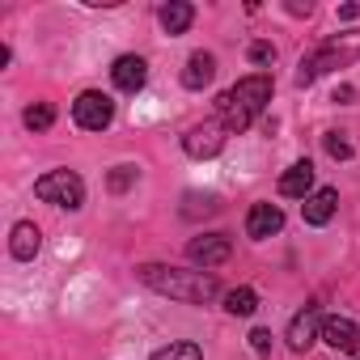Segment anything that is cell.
<instances>
[{"mask_svg": "<svg viewBox=\"0 0 360 360\" xmlns=\"http://www.w3.org/2000/svg\"><path fill=\"white\" fill-rule=\"evenodd\" d=\"M140 280L153 292H165L174 301H191V305H204V301H212L221 292L212 271H178V267H165V263H144Z\"/></svg>", "mask_w": 360, "mask_h": 360, "instance_id": "1", "label": "cell"}, {"mask_svg": "<svg viewBox=\"0 0 360 360\" xmlns=\"http://www.w3.org/2000/svg\"><path fill=\"white\" fill-rule=\"evenodd\" d=\"M267 102H271V77H263V72H255V77H242L233 89H225L221 94V102H217V119L225 123V131H246L263 110H267Z\"/></svg>", "mask_w": 360, "mask_h": 360, "instance_id": "2", "label": "cell"}, {"mask_svg": "<svg viewBox=\"0 0 360 360\" xmlns=\"http://www.w3.org/2000/svg\"><path fill=\"white\" fill-rule=\"evenodd\" d=\"M34 195H39L43 204H56V208L77 212V208L85 204V183H81L72 169H51V174H43L39 183H34Z\"/></svg>", "mask_w": 360, "mask_h": 360, "instance_id": "3", "label": "cell"}, {"mask_svg": "<svg viewBox=\"0 0 360 360\" xmlns=\"http://www.w3.org/2000/svg\"><path fill=\"white\" fill-rule=\"evenodd\" d=\"M72 119H77V127H85V131H106L110 119H115V102H110L106 94H98V89H85V94H77V102H72Z\"/></svg>", "mask_w": 360, "mask_h": 360, "instance_id": "4", "label": "cell"}, {"mask_svg": "<svg viewBox=\"0 0 360 360\" xmlns=\"http://www.w3.org/2000/svg\"><path fill=\"white\" fill-rule=\"evenodd\" d=\"M183 148H187V157H217L221 148H225V123L221 119H208V123H200V127H191L187 136H183Z\"/></svg>", "mask_w": 360, "mask_h": 360, "instance_id": "5", "label": "cell"}, {"mask_svg": "<svg viewBox=\"0 0 360 360\" xmlns=\"http://www.w3.org/2000/svg\"><path fill=\"white\" fill-rule=\"evenodd\" d=\"M229 255H233V242H229L225 233H204V238H195V242L187 246V259H191L195 267H204V271L229 263Z\"/></svg>", "mask_w": 360, "mask_h": 360, "instance_id": "6", "label": "cell"}, {"mask_svg": "<svg viewBox=\"0 0 360 360\" xmlns=\"http://www.w3.org/2000/svg\"><path fill=\"white\" fill-rule=\"evenodd\" d=\"M322 322H326L322 309H318V305H305V309L288 322V347H292V352H309V347L322 339Z\"/></svg>", "mask_w": 360, "mask_h": 360, "instance_id": "7", "label": "cell"}, {"mask_svg": "<svg viewBox=\"0 0 360 360\" xmlns=\"http://www.w3.org/2000/svg\"><path fill=\"white\" fill-rule=\"evenodd\" d=\"M322 339L335 347V352H347L352 360H360V326L352 318H326L322 322Z\"/></svg>", "mask_w": 360, "mask_h": 360, "instance_id": "8", "label": "cell"}, {"mask_svg": "<svg viewBox=\"0 0 360 360\" xmlns=\"http://www.w3.org/2000/svg\"><path fill=\"white\" fill-rule=\"evenodd\" d=\"M110 81H115L123 94H140L144 81H148V64H144V56H119L115 68H110Z\"/></svg>", "mask_w": 360, "mask_h": 360, "instance_id": "9", "label": "cell"}, {"mask_svg": "<svg viewBox=\"0 0 360 360\" xmlns=\"http://www.w3.org/2000/svg\"><path fill=\"white\" fill-rule=\"evenodd\" d=\"M280 195H288V200H309L314 195V165L309 161H297L280 174Z\"/></svg>", "mask_w": 360, "mask_h": 360, "instance_id": "10", "label": "cell"}, {"mask_svg": "<svg viewBox=\"0 0 360 360\" xmlns=\"http://www.w3.org/2000/svg\"><path fill=\"white\" fill-rule=\"evenodd\" d=\"M335 208H339V191H335V187H318V191L301 204V217H305V225H326V221L335 217Z\"/></svg>", "mask_w": 360, "mask_h": 360, "instance_id": "11", "label": "cell"}, {"mask_svg": "<svg viewBox=\"0 0 360 360\" xmlns=\"http://www.w3.org/2000/svg\"><path fill=\"white\" fill-rule=\"evenodd\" d=\"M284 229V212L276 208V204H255L250 212H246V233L250 238H271V233H280Z\"/></svg>", "mask_w": 360, "mask_h": 360, "instance_id": "12", "label": "cell"}, {"mask_svg": "<svg viewBox=\"0 0 360 360\" xmlns=\"http://www.w3.org/2000/svg\"><path fill=\"white\" fill-rule=\"evenodd\" d=\"M39 246H43V233H39V225H30V221H18V225H13V238H9V250H13V259H34V255H39Z\"/></svg>", "mask_w": 360, "mask_h": 360, "instance_id": "13", "label": "cell"}, {"mask_svg": "<svg viewBox=\"0 0 360 360\" xmlns=\"http://www.w3.org/2000/svg\"><path fill=\"white\" fill-rule=\"evenodd\" d=\"M212 77H217V60H212L208 51H195V56L187 60V68H183V85H187V89H204Z\"/></svg>", "mask_w": 360, "mask_h": 360, "instance_id": "14", "label": "cell"}, {"mask_svg": "<svg viewBox=\"0 0 360 360\" xmlns=\"http://www.w3.org/2000/svg\"><path fill=\"white\" fill-rule=\"evenodd\" d=\"M191 22H195V9L187 5V0H169V5L161 9V26H165V34H187Z\"/></svg>", "mask_w": 360, "mask_h": 360, "instance_id": "15", "label": "cell"}, {"mask_svg": "<svg viewBox=\"0 0 360 360\" xmlns=\"http://www.w3.org/2000/svg\"><path fill=\"white\" fill-rule=\"evenodd\" d=\"M225 309H229L233 318H250V314L259 309V292H255V288H229V292H225Z\"/></svg>", "mask_w": 360, "mask_h": 360, "instance_id": "16", "label": "cell"}, {"mask_svg": "<svg viewBox=\"0 0 360 360\" xmlns=\"http://www.w3.org/2000/svg\"><path fill=\"white\" fill-rule=\"evenodd\" d=\"M153 360H204V352H200V343H191V339H178V343L153 352Z\"/></svg>", "mask_w": 360, "mask_h": 360, "instance_id": "17", "label": "cell"}, {"mask_svg": "<svg viewBox=\"0 0 360 360\" xmlns=\"http://www.w3.org/2000/svg\"><path fill=\"white\" fill-rule=\"evenodd\" d=\"M183 200H187V204H183V217H200V212H204V217H212V212H221V200H217V195H200V191H187Z\"/></svg>", "mask_w": 360, "mask_h": 360, "instance_id": "18", "label": "cell"}, {"mask_svg": "<svg viewBox=\"0 0 360 360\" xmlns=\"http://www.w3.org/2000/svg\"><path fill=\"white\" fill-rule=\"evenodd\" d=\"M56 123V106L51 102H34V106H26V127L30 131H47Z\"/></svg>", "mask_w": 360, "mask_h": 360, "instance_id": "19", "label": "cell"}, {"mask_svg": "<svg viewBox=\"0 0 360 360\" xmlns=\"http://www.w3.org/2000/svg\"><path fill=\"white\" fill-rule=\"evenodd\" d=\"M136 178H140V169H136V165H115V169H110V178H106V187H110L115 195H123V191L136 183Z\"/></svg>", "mask_w": 360, "mask_h": 360, "instance_id": "20", "label": "cell"}, {"mask_svg": "<svg viewBox=\"0 0 360 360\" xmlns=\"http://www.w3.org/2000/svg\"><path fill=\"white\" fill-rule=\"evenodd\" d=\"M326 153H330L335 161H347V157H352V144L343 140V131H330V136H326Z\"/></svg>", "mask_w": 360, "mask_h": 360, "instance_id": "21", "label": "cell"}, {"mask_svg": "<svg viewBox=\"0 0 360 360\" xmlns=\"http://www.w3.org/2000/svg\"><path fill=\"white\" fill-rule=\"evenodd\" d=\"M250 60L255 64H271L276 60V47L271 43H250Z\"/></svg>", "mask_w": 360, "mask_h": 360, "instance_id": "22", "label": "cell"}, {"mask_svg": "<svg viewBox=\"0 0 360 360\" xmlns=\"http://www.w3.org/2000/svg\"><path fill=\"white\" fill-rule=\"evenodd\" d=\"M250 347H255L259 356H267V352H271V330H263V326L250 330Z\"/></svg>", "mask_w": 360, "mask_h": 360, "instance_id": "23", "label": "cell"}, {"mask_svg": "<svg viewBox=\"0 0 360 360\" xmlns=\"http://www.w3.org/2000/svg\"><path fill=\"white\" fill-rule=\"evenodd\" d=\"M352 98H356V89H352V85H339V89H335V102H352Z\"/></svg>", "mask_w": 360, "mask_h": 360, "instance_id": "24", "label": "cell"}]
</instances>
